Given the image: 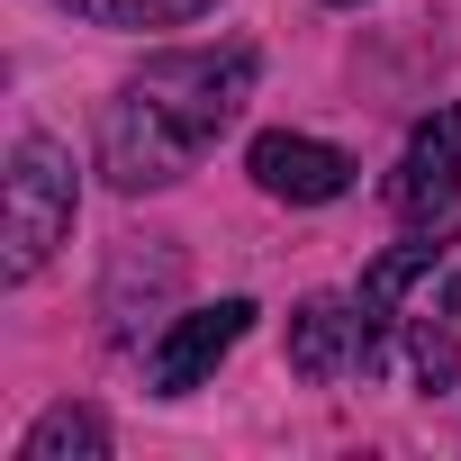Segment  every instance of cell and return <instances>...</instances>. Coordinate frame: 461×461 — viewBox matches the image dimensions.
Here are the masks:
<instances>
[{
    "instance_id": "obj_2",
    "label": "cell",
    "mask_w": 461,
    "mask_h": 461,
    "mask_svg": "<svg viewBox=\"0 0 461 461\" xmlns=\"http://www.w3.org/2000/svg\"><path fill=\"white\" fill-rule=\"evenodd\" d=\"M73 236V154L55 145V136H19V154H10V190H0V272L10 281H28V272H46V254Z\"/></svg>"
},
{
    "instance_id": "obj_9",
    "label": "cell",
    "mask_w": 461,
    "mask_h": 461,
    "mask_svg": "<svg viewBox=\"0 0 461 461\" xmlns=\"http://www.w3.org/2000/svg\"><path fill=\"white\" fill-rule=\"evenodd\" d=\"M64 10L91 28H181V19H208L217 0H64Z\"/></svg>"
},
{
    "instance_id": "obj_11",
    "label": "cell",
    "mask_w": 461,
    "mask_h": 461,
    "mask_svg": "<svg viewBox=\"0 0 461 461\" xmlns=\"http://www.w3.org/2000/svg\"><path fill=\"white\" fill-rule=\"evenodd\" d=\"M443 308H452V317H461V281H452V290H443Z\"/></svg>"
},
{
    "instance_id": "obj_7",
    "label": "cell",
    "mask_w": 461,
    "mask_h": 461,
    "mask_svg": "<svg viewBox=\"0 0 461 461\" xmlns=\"http://www.w3.org/2000/svg\"><path fill=\"white\" fill-rule=\"evenodd\" d=\"M434 263H443V245H434V236H416V245H389V254L362 272V308L389 326V317H398V299H407V290H416Z\"/></svg>"
},
{
    "instance_id": "obj_6",
    "label": "cell",
    "mask_w": 461,
    "mask_h": 461,
    "mask_svg": "<svg viewBox=\"0 0 461 461\" xmlns=\"http://www.w3.org/2000/svg\"><path fill=\"white\" fill-rule=\"evenodd\" d=\"M245 326H254V299H217V308H190L163 344H154V389L163 398H181V389H199L226 353L245 344Z\"/></svg>"
},
{
    "instance_id": "obj_3",
    "label": "cell",
    "mask_w": 461,
    "mask_h": 461,
    "mask_svg": "<svg viewBox=\"0 0 461 461\" xmlns=\"http://www.w3.org/2000/svg\"><path fill=\"white\" fill-rule=\"evenodd\" d=\"M380 362V317L362 299H308L290 317V371L299 380H344Z\"/></svg>"
},
{
    "instance_id": "obj_8",
    "label": "cell",
    "mask_w": 461,
    "mask_h": 461,
    "mask_svg": "<svg viewBox=\"0 0 461 461\" xmlns=\"http://www.w3.org/2000/svg\"><path fill=\"white\" fill-rule=\"evenodd\" d=\"M100 452H109V425L91 407H46L37 434L19 443V461H100Z\"/></svg>"
},
{
    "instance_id": "obj_12",
    "label": "cell",
    "mask_w": 461,
    "mask_h": 461,
    "mask_svg": "<svg viewBox=\"0 0 461 461\" xmlns=\"http://www.w3.org/2000/svg\"><path fill=\"white\" fill-rule=\"evenodd\" d=\"M335 10H362V0H335Z\"/></svg>"
},
{
    "instance_id": "obj_4",
    "label": "cell",
    "mask_w": 461,
    "mask_h": 461,
    "mask_svg": "<svg viewBox=\"0 0 461 461\" xmlns=\"http://www.w3.org/2000/svg\"><path fill=\"white\" fill-rule=\"evenodd\" d=\"M461 199V100L452 109H434L416 136H407V154H398V172H389V208L398 217H443Z\"/></svg>"
},
{
    "instance_id": "obj_5",
    "label": "cell",
    "mask_w": 461,
    "mask_h": 461,
    "mask_svg": "<svg viewBox=\"0 0 461 461\" xmlns=\"http://www.w3.org/2000/svg\"><path fill=\"white\" fill-rule=\"evenodd\" d=\"M245 163H254V181H263L272 199H290V208H326V199L353 190V154H344V145H317V136H290V127L254 136Z\"/></svg>"
},
{
    "instance_id": "obj_1",
    "label": "cell",
    "mask_w": 461,
    "mask_h": 461,
    "mask_svg": "<svg viewBox=\"0 0 461 461\" xmlns=\"http://www.w3.org/2000/svg\"><path fill=\"white\" fill-rule=\"evenodd\" d=\"M254 100V46H190L154 55L100 118V172L118 190H163L181 181Z\"/></svg>"
},
{
    "instance_id": "obj_10",
    "label": "cell",
    "mask_w": 461,
    "mask_h": 461,
    "mask_svg": "<svg viewBox=\"0 0 461 461\" xmlns=\"http://www.w3.org/2000/svg\"><path fill=\"white\" fill-rule=\"evenodd\" d=\"M416 371H425V389H443V380L461 371V353H452V335H434V326H416Z\"/></svg>"
}]
</instances>
